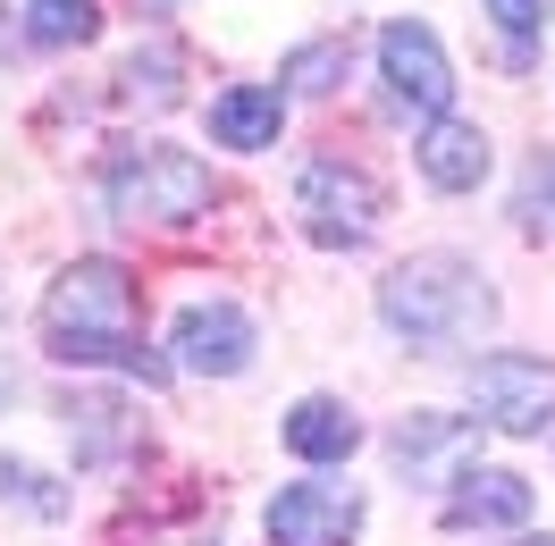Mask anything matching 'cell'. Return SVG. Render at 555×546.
<instances>
[{
	"instance_id": "9a60e30c",
	"label": "cell",
	"mask_w": 555,
	"mask_h": 546,
	"mask_svg": "<svg viewBox=\"0 0 555 546\" xmlns=\"http://www.w3.org/2000/svg\"><path fill=\"white\" fill-rule=\"evenodd\" d=\"M68 429H76V463H109V454H127V404H109V395L76 404Z\"/></svg>"
},
{
	"instance_id": "52a82bcc",
	"label": "cell",
	"mask_w": 555,
	"mask_h": 546,
	"mask_svg": "<svg viewBox=\"0 0 555 546\" xmlns=\"http://www.w3.org/2000/svg\"><path fill=\"white\" fill-rule=\"evenodd\" d=\"M177 370H203V378H236L253 362V320L236 303H185L169 328Z\"/></svg>"
},
{
	"instance_id": "ac0fdd59",
	"label": "cell",
	"mask_w": 555,
	"mask_h": 546,
	"mask_svg": "<svg viewBox=\"0 0 555 546\" xmlns=\"http://www.w3.org/2000/svg\"><path fill=\"white\" fill-rule=\"evenodd\" d=\"M514 219L530 227V236H555V143L521 169V185H514Z\"/></svg>"
},
{
	"instance_id": "7a4b0ae2",
	"label": "cell",
	"mask_w": 555,
	"mask_h": 546,
	"mask_svg": "<svg viewBox=\"0 0 555 546\" xmlns=\"http://www.w3.org/2000/svg\"><path fill=\"white\" fill-rule=\"evenodd\" d=\"M379 320L413 344V353H454V344H472L488 320H496V295H488V277L472 270V261H454V252H413L404 270H387Z\"/></svg>"
},
{
	"instance_id": "8fae6325",
	"label": "cell",
	"mask_w": 555,
	"mask_h": 546,
	"mask_svg": "<svg viewBox=\"0 0 555 546\" xmlns=\"http://www.w3.org/2000/svg\"><path fill=\"white\" fill-rule=\"evenodd\" d=\"M472 445H480L472 420H454V412H413V420H396L387 454H396L404 471H438V463H472Z\"/></svg>"
},
{
	"instance_id": "277c9868",
	"label": "cell",
	"mask_w": 555,
	"mask_h": 546,
	"mask_svg": "<svg viewBox=\"0 0 555 546\" xmlns=\"http://www.w3.org/2000/svg\"><path fill=\"white\" fill-rule=\"evenodd\" d=\"M295 219H304V236H312V244L353 252V244L379 236L387 194L362 169H346V160H304V177H295Z\"/></svg>"
},
{
	"instance_id": "5b68a950",
	"label": "cell",
	"mask_w": 555,
	"mask_h": 546,
	"mask_svg": "<svg viewBox=\"0 0 555 546\" xmlns=\"http://www.w3.org/2000/svg\"><path fill=\"white\" fill-rule=\"evenodd\" d=\"M472 404L505 438H547L555 429V362H539V353H488V362H472Z\"/></svg>"
},
{
	"instance_id": "2e32d148",
	"label": "cell",
	"mask_w": 555,
	"mask_h": 546,
	"mask_svg": "<svg viewBox=\"0 0 555 546\" xmlns=\"http://www.w3.org/2000/svg\"><path fill=\"white\" fill-rule=\"evenodd\" d=\"M346 35L328 42H304V51H286V68H278V84H295V93H328V84H346Z\"/></svg>"
},
{
	"instance_id": "d6986e66",
	"label": "cell",
	"mask_w": 555,
	"mask_h": 546,
	"mask_svg": "<svg viewBox=\"0 0 555 546\" xmlns=\"http://www.w3.org/2000/svg\"><path fill=\"white\" fill-rule=\"evenodd\" d=\"M488 17H496V35H505V60L530 68V35H539V0H480Z\"/></svg>"
},
{
	"instance_id": "8992f818",
	"label": "cell",
	"mask_w": 555,
	"mask_h": 546,
	"mask_svg": "<svg viewBox=\"0 0 555 546\" xmlns=\"http://www.w3.org/2000/svg\"><path fill=\"white\" fill-rule=\"evenodd\" d=\"M379 76H387V102L396 109H413V118H447L454 102V68H447V51H438V35L421 26V17H396L379 35Z\"/></svg>"
},
{
	"instance_id": "6da1fadb",
	"label": "cell",
	"mask_w": 555,
	"mask_h": 546,
	"mask_svg": "<svg viewBox=\"0 0 555 546\" xmlns=\"http://www.w3.org/2000/svg\"><path fill=\"white\" fill-rule=\"evenodd\" d=\"M143 303H135V277L118 270V261H76L60 270V286L42 295V344L60 353V362H109V370L143 378V387H169L177 362H160L152 344H143Z\"/></svg>"
},
{
	"instance_id": "ffe728a7",
	"label": "cell",
	"mask_w": 555,
	"mask_h": 546,
	"mask_svg": "<svg viewBox=\"0 0 555 546\" xmlns=\"http://www.w3.org/2000/svg\"><path fill=\"white\" fill-rule=\"evenodd\" d=\"M0 496H17V505L42 512V521H60V512H68V496H60L42 471H26V463H0Z\"/></svg>"
},
{
	"instance_id": "4fadbf2b",
	"label": "cell",
	"mask_w": 555,
	"mask_h": 546,
	"mask_svg": "<svg viewBox=\"0 0 555 546\" xmlns=\"http://www.w3.org/2000/svg\"><path fill=\"white\" fill-rule=\"evenodd\" d=\"M278 118H286L278 84H228L210 102V135L228 143V152H261V143H278Z\"/></svg>"
},
{
	"instance_id": "e0dca14e",
	"label": "cell",
	"mask_w": 555,
	"mask_h": 546,
	"mask_svg": "<svg viewBox=\"0 0 555 546\" xmlns=\"http://www.w3.org/2000/svg\"><path fill=\"white\" fill-rule=\"evenodd\" d=\"M127 93L152 109L177 102V42H135V60H127Z\"/></svg>"
},
{
	"instance_id": "5bb4252c",
	"label": "cell",
	"mask_w": 555,
	"mask_h": 546,
	"mask_svg": "<svg viewBox=\"0 0 555 546\" xmlns=\"http://www.w3.org/2000/svg\"><path fill=\"white\" fill-rule=\"evenodd\" d=\"M26 35H35L42 51H68V42L102 35V9H93V0H26Z\"/></svg>"
},
{
	"instance_id": "ba28073f",
	"label": "cell",
	"mask_w": 555,
	"mask_h": 546,
	"mask_svg": "<svg viewBox=\"0 0 555 546\" xmlns=\"http://www.w3.org/2000/svg\"><path fill=\"white\" fill-rule=\"evenodd\" d=\"M362 521L353 487H278L270 496V546H346Z\"/></svg>"
},
{
	"instance_id": "44dd1931",
	"label": "cell",
	"mask_w": 555,
	"mask_h": 546,
	"mask_svg": "<svg viewBox=\"0 0 555 546\" xmlns=\"http://www.w3.org/2000/svg\"><path fill=\"white\" fill-rule=\"evenodd\" d=\"M521 546H555V538H521Z\"/></svg>"
},
{
	"instance_id": "9c48e42d",
	"label": "cell",
	"mask_w": 555,
	"mask_h": 546,
	"mask_svg": "<svg viewBox=\"0 0 555 546\" xmlns=\"http://www.w3.org/2000/svg\"><path fill=\"white\" fill-rule=\"evenodd\" d=\"M421 177H429L438 194H472L488 177V135L463 127V118H438V127L421 135Z\"/></svg>"
},
{
	"instance_id": "7c38bea8",
	"label": "cell",
	"mask_w": 555,
	"mask_h": 546,
	"mask_svg": "<svg viewBox=\"0 0 555 546\" xmlns=\"http://www.w3.org/2000/svg\"><path fill=\"white\" fill-rule=\"evenodd\" d=\"M353 445H362V420H353L337 395H304V404L286 412V454H304V463H346Z\"/></svg>"
},
{
	"instance_id": "3957f363",
	"label": "cell",
	"mask_w": 555,
	"mask_h": 546,
	"mask_svg": "<svg viewBox=\"0 0 555 546\" xmlns=\"http://www.w3.org/2000/svg\"><path fill=\"white\" fill-rule=\"evenodd\" d=\"M102 194L127 227H177V219L210 210V169L194 152H177V143H143V152H118V160H109Z\"/></svg>"
},
{
	"instance_id": "30bf717a",
	"label": "cell",
	"mask_w": 555,
	"mask_h": 546,
	"mask_svg": "<svg viewBox=\"0 0 555 546\" xmlns=\"http://www.w3.org/2000/svg\"><path fill=\"white\" fill-rule=\"evenodd\" d=\"M447 521L454 530H480V521H496V530H514V521H530V479L514 471H463L447 496Z\"/></svg>"
}]
</instances>
